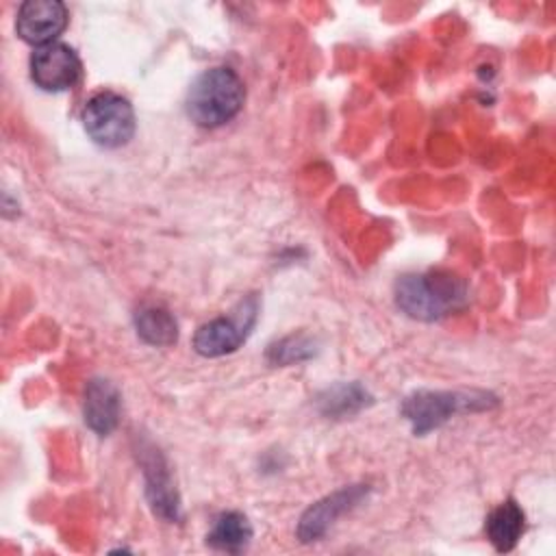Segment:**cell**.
Wrapping results in <instances>:
<instances>
[{"label":"cell","mask_w":556,"mask_h":556,"mask_svg":"<svg viewBox=\"0 0 556 556\" xmlns=\"http://www.w3.org/2000/svg\"><path fill=\"white\" fill-rule=\"evenodd\" d=\"M469 300L467 285L452 271L406 274L395 282V304L413 319L434 321L460 311Z\"/></svg>","instance_id":"6da1fadb"},{"label":"cell","mask_w":556,"mask_h":556,"mask_svg":"<svg viewBox=\"0 0 556 556\" xmlns=\"http://www.w3.org/2000/svg\"><path fill=\"white\" fill-rule=\"evenodd\" d=\"M243 100L245 87L239 74L226 65H217L195 76L185 98V111L195 126L217 128L241 111Z\"/></svg>","instance_id":"7a4b0ae2"},{"label":"cell","mask_w":556,"mask_h":556,"mask_svg":"<svg viewBox=\"0 0 556 556\" xmlns=\"http://www.w3.org/2000/svg\"><path fill=\"white\" fill-rule=\"evenodd\" d=\"M497 397L486 391H415L402 402V415L415 434H428L460 413L489 410Z\"/></svg>","instance_id":"3957f363"},{"label":"cell","mask_w":556,"mask_h":556,"mask_svg":"<svg viewBox=\"0 0 556 556\" xmlns=\"http://www.w3.org/2000/svg\"><path fill=\"white\" fill-rule=\"evenodd\" d=\"M83 126L93 143L102 148L126 146L135 135L132 104L115 91H98L83 106Z\"/></svg>","instance_id":"277c9868"},{"label":"cell","mask_w":556,"mask_h":556,"mask_svg":"<svg viewBox=\"0 0 556 556\" xmlns=\"http://www.w3.org/2000/svg\"><path fill=\"white\" fill-rule=\"evenodd\" d=\"M258 317V298L250 293L228 315L202 324L193 334V350L200 356L217 358L239 350L250 337Z\"/></svg>","instance_id":"5b68a950"},{"label":"cell","mask_w":556,"mask_h":556,"mask_svg":"<svg viewBox=\"0 0 556 556\" xmlns=\"http://www.w3.org/2000/svg\"><path fill=\"white\" fill-rule=\"evenodd\" d=\"M83 74L78 54L61 41L35 48L30 54V78L43 91L72 89Z\"/></svg>","instance_id":"8992f818"},{"label":"cell","mask_w":556,"mask_h":556,"mask_svg":"<svg viewBox=\"0 0 556 556\" xmlns=\"http://www.w3.org/2000/svg\"><path fill=\"white\" fill-rule=\"evenodd\" d=\"M139 463L146 480V497L161 519L174 523L180 519V497L169 473V465L163 454L152 445H141Z\"/></svg>","instance_id":"52a82bcc"},{"label":"cell","mask_w":556,"mask_h":556,"mask_svg":"<svg viewBox=\"0 0 556 556\" xmlns=\"http://www.w3.org/2000/svg\"><path fill=\"white\" fill-rule=\"evenodd\" d=\"M369 493L367 484H352V486H343L326 497H321L319 502H315L313 506H308L304 510V515L300 517L298 523V539L302 543H311L317 541L319 536L326 534V530L348 510H352L354 506H358Z\"/></svg>","instance_id":"ba28073f"},{"label":"cell","mask_w":556,"mask_h":556,"mask_svg":"<svg viewBox=\"0 0 556 556\" xmlns=\"http://www.w3.org/2000/svg\"><path fill=\"white\" fill-rule=\"evenodd\" d=\"M67 26V9L59 0H28L17 9L15 30L33 46L52 43Z\"/></svg>","instance_id":"9c48e42d"},{"label":"cell","mask_w":556,"mask_h":556,"mask_svg":"<svg viewBox=\"0 0 556 556\" xmlns=\"http://www.w3.org/2000/svg\"><path fill=\"white\" fill-rule=\"evenodd\" d=\"M119 391L106 378H91L85 387L83 417L85 424L100 437H106L115 430L119 421Z\"/></svg>","instance_id":"30bf717a"},{"label":"cell","mask_w":556,"mask_h":556,"mask_svg":"<svg viewBox=\"0 0 556 556\" xmlns=\"http://www.w3.org/2000/svg\"><path fill=\"white\" fill-rule=\"evenodd\" d=\"M523 528L526 515L515 500H506L497 508H493L484 523L486 539L497 552H510L519 543Z\"/></svg>","instance_id":"8fae6325"},{"label":"cell","mask_w":556,"mask_h":556,"mask_svg":"<svg viewBox=\"0 0 556 556\" xmlns=\"http://www.w3.org/2000/svg\"><path fill=\"white\" fill-rule=\"evenodd\" d=\"M250 539H252V526L248 517L237 510H228L213 521V528L206 534V545H211L217 552L239 554L248 547Z\"/></svg>","instance_id":"7c38bea8"},{"label":"cell","mask_w":556,"mask_h":556,"mask_svg":"<svg viewBox=\"0 0 556 556\" xmlns=\"http://www.w3.org/2000/svg\"><path fill=\"white\" fill-rule=\"evenodd\" d=\"M135 328H137L139 339L146 341L148 345L165 348V345L176 343V339H178V324H176L174 315L161 306H146V308L137 311Z\"/></svg>","instance_id":"4fadbf2b"},{"label":"cell","mask_w":556,"mask_h":556,"mask_svg":"<svg viewBox=\"0 0 556 556\" xmlns=\"http://www.w3.org/2000/svg\"><path fill=\"white\" fill-rule=\"evenodd\" d=\"M367 404H371V395L358 382H341V384L328 387L317 397V406H319L321 415H326V417L354 415L361 408H365Z\"/></svg>","instance_id":"5bb4252c"},{"label":"cell","mask_w":556,"mask_h":556,"mask_svg":"<svg viewBox=\"0 0 556 556\" xmlns=\"http://www.w3.org/2000/svg\"><path fill=\"white\" fill-rule=\"evenodd\" d=\"M315 354V343L311 337H304V334H291V337H285L276 343L269 345L267 350V358L274 363V365H291V363H300V361H306Z\"/></svg>","instance_id":"9a60e30c"}]
</instances>
